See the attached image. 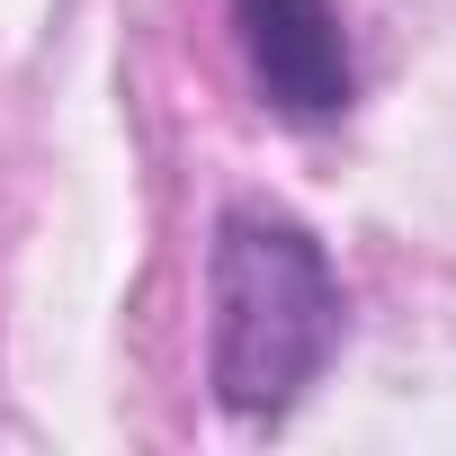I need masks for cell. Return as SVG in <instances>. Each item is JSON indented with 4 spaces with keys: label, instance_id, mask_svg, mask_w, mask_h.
Masks as SVG:
<instances>
[{
    "label": "cell",
    "instance_id": "cell-1",
    "mask_svg": "<svg viewBox=\"0 0 456 456\" xmlns=\"http://www.w3.org/2000/svg\"><path fill=\"white\" fill-rule=\"evenodd\" d=\"M349 331L331 251L278 206H224L206 251V385L233 420H278Z\"/></svg>",
    "mask_w": 456,
    "mask_h": 456
},
{
    "label": "cell",
    "instance_id": "cell-2",
    "mask_svg": "<svg viewBox=\"0 0 456 456\" xmlns=\"http://www.w3.org/2000/svg\"><path fill=\"white\" fill-rule=\"evenodd\" d=\"M233 37L251 63V90L287 117V126H331L358 99V63L340 37L331 0H233Z\"/></svg>",
    "mask_w": 456,
    "mask_h": 456
}]
</instances>
